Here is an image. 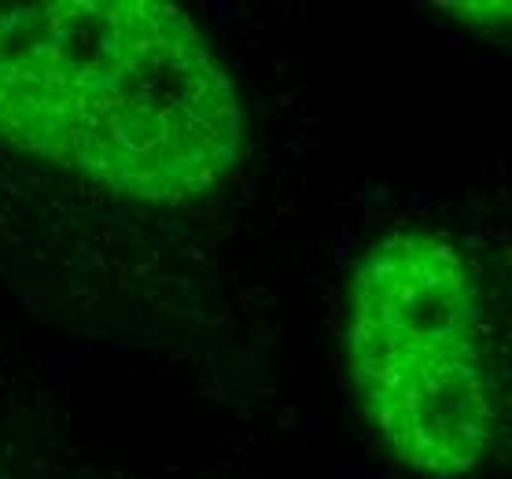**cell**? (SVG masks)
<instances>
[{"label": "cell", "instance_id": "6da1fadb", "mask_svg": "<svg viewBox=\"0 0 512 479\" xmlns=\"http://www.w3.org/2000/svg\"><path fill=\"white\" fill-rule=\"evenodd\" d=\"M0 141L144 203H188L240 159L244 115L199 26L163 0L0 12Z\"/></svg>", "mask_w": 512, "mask_h": 479}, {"label": "cell", "instance_id": "7a4b0ae2", "mask_svg": "<svg viewBox=\"0 0 512 479\" xmlns=\"http://www.w3.org/2000/svg\"><path fill=\"white\" fill-rule=\"evenodd\" d=\"M487 306L461 247L428 229L380 236L354 269L350 376L391 454L420 476L465 479L494 443Z\"/></svg>", "mask_w": 512, "mask_h": 479}]
</instances>
